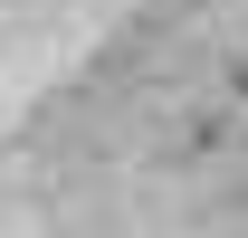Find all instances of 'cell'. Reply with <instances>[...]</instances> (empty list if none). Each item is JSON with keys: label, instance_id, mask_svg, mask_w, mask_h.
Returning <instances> with one entry per match:
<instances>
[]
</instances>
